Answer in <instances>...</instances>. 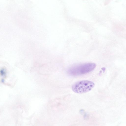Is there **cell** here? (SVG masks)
Masks as SVG:
<instances>
[{"label": "cell", "mask_w": 126, "mask_h": 126, "mask_svg": "<svg viewBox=\"0 0 126 126\" xmlns=\"http://www.w3.org/2000/svg\"><path fill=\"white\" fill-rule=\"evenodd\" d=\"M95 63H88L77 64L71 67L67 70L68 73L73 76H78L89 73L94 70Z\"/></svg>", "instance_id": "1"}, {"label": "cell", "mask_w": 126, "mask_h": 126, "mask_svg": "<svg viewBox=\"0 0 126 126\" xmlns=\"http://www.w3.org/2000/svg\"><path fill=\"white\" fill-rule=\"evenodd\" d=\"M94 83L90 81L84 80L76 82L72 87L74 92L79 94H82L91 90L94 87Z\"/></svg>", "instance_id": "2"}]
</instances>
